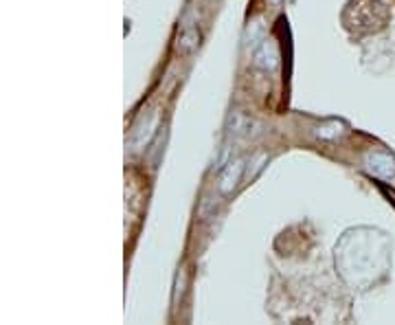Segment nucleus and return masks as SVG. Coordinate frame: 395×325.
I'll return each instance as SVG.
<instances>
[{"label":"nucleus","instance_id":"obj_1","mask_svg":"<svg viewBox=\"0 0 395 325\" xmlns=\"http://www.w3.org/2000/svg\"><path fill=\"white\" fill-rule=\"evenodd\" d=\"M228 134L233 139H251L259 134V123L255 119H251L248 114L242 112H233L228 117V126H226Z\"/></svg>","mask_w":395,"mask_h":325},{"label":"nucleus","instance_id":"obj_2","mask_svg":"<svg viewBox=\"0 0 395 325\" xmlns=\"http://www.w3.org/2000/svg\"><path fill=\"white\" fill-rule=\"evenodd\" d=\"M364 167L378 179H391L395 174V159L386 152H369L364 156Z\"/></svg>","mask_w":395,"mask_h":325},{"label":"nucleus","instance_id":"obj_3","mask_svg":"<svg viewBox=\"0 0 395 325\" xmlns=\"http://www.w3.org/2000/svg\"><path fill=\"white\" fill-rule=\"evenodd\" d=\"M255 60V66L261 68V70H275L277 64H279V53H277V46L273 42H263L259 44V48L253 55Z\"/></svg>","mask_w":395,"mask_h":325},{"label":"nucleus","instance_id":"obj_4","mask_svg":"<svg viewBox=\"0 0 395 325\" xmlns=\"http://www.w3.org/2000/svg\"><path fill=\"white\" fill-rule=\"evenodd\" d=\"M242 171H244V161H242V159L231 161V163L224 167L222 176H220V191H222V193H231V191L237 187V183H240Z\"/></svg>","mask_w":395,"mask_h":325},{"label":"nucleus","instance_id":"obj_5","mask_svg":"<svg viewBox=\"0 0 395 325\" xmlns=\"http://www.w3.org/2000/svg\"><path fill=\"white\" fill-rule=\"evenodd\" d=\"M198 42H200V33L196 29H184L180 33V38H178L176 48L180 53H189V51H194V48L198 46Z\"/></svg>","mask_w":395,"mask_h":325}]
</instances>
